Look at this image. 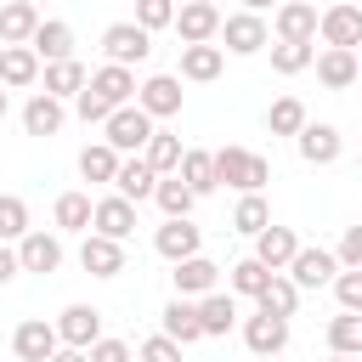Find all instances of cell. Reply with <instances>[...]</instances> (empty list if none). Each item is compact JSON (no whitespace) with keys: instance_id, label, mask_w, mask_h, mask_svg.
<instances>
[{"instance_id":"1","label":"cell","mask_w":362,"mask_h":362,"mask_svg":"<svg viewBox=\"0 0 362 362\" xmlns=\"http://www.w3.org/2000/svg\"><path fill=\"white\" fill-rule=\"evenodd\" d=\"M215 181L221 187H238V192H260L272 181V158H260L249 147H221L215 153Z\"/></svg>"},{"instance_id":"2","label":"cell","mask_w":362,"mask_h":362,"mask_svg":"<svg viewBox=\"0 0 362 362\" xmlns=\"http://www.w3.org/2000/svg\"><path fill=\"white\" fill-rule=\"evenodd\" d=\"M153 130H158V119L130 102V107H113V119L102 124V141H107L113 153H130V158H136V153L153 141Z\"/></svg>"},{"instance_id":"3","label":"cell","mask_w":362,"mask_h":362,"mask_svg":"<svg viewBox=\"0 0 362 362\" xmlns=\"http://www.w3.org/2000/svg\"><path fill=\"white\" fill-rule=\"evenodd\" d=\"M102 51H107V62L136 68V62L153 57V34H147L136 17H130V23H107V28H102Z\"/></svg>"},{"instance_id":"4","label":"cell","mask_w":362,"mask_h":362,"mask_svg":"<svg viewBox=\"0 0 362 362\" xmlns=\"http://www.w3.org/2000/svg\"><path fill=\"white\" fill-rule=\"evenodd\" d=\"M317 40L322 45H339V51H362V6L351 0H334L317 23Z\"/></svg>"},{"instance_id":"5","label":"cell","mask_w":362,"mask_h":362,"mask_svg":"<svg viewBox=\"0 0 362 362\" xmlns=\"http://www.w3.org/2000/svg\"><path fill=\"white\" fill-rule=\"evenodd\" d=\"M221 40H226L232 57H255V51L272 45V28H266V17H255V11H232V17H221Z\"/></svg>"},{"instance_id":"6","label":"cell","mask_w":362,"mask_h":362,"mask_svg":"<svg viewBox=\"0 0 362 362\" xmlns=\"http://www.w3.org/2000/svg\"><path fill=\"white\" fill-rule=\"evenodd\" d=\"M175 34H181V45H215L221 40V6L215 0H187L175 11Z\"/></svg>"},{"instance_id":"7","label":"cell","mask_w":362,"mask_h":362,"mask_svg":"<svg viewBox=\"0 0 362 362\" xmlns=\"http://www.w3.org/2000/svg\"><path fill=\"white\" fill-rule=\"evenodd\" d=\"M288 277L300 283V294H305V288H334L339 255H334V249H305V243H300V255L288 260Z\"/></svg>"},{"instance_id":"8","label":"cell","mask_w":362,"mask_h":362,"mask_svg":"<svg viewBox=\"0 0 362 362\" xmlns=\"http://www.w3.org/2000/svg\"><path fill=\"white\" fill-rule=\"evenodd\" d=\"M243 345H249V356H283L288 351V317H272V311L243 317Z\"/></svg>"},{"instance_id":"9","label":"cell","mask_w":362,"mask_h":362,"mask_svg":"<svg viewBox=\"0 0 362 362\" xmlns=\"http://www.w3.org/2000/svg\"><path fill=\"white\" fill-rule=\"evenodd\" d=\"M11 351H17L23 362H51V356L62 351V334H57V322H45V317H28V322H17V334H11Z\"/></svg>"},{"instance_id":"10","label":"cell","mask_w":362,"mask_h":362,"mask_svg":"<svg viewBox=\"0 0 362 362\" xmlns=\"http://www.w3.org/2000/svg\"><path fill=\"white\" fill-rule=\"evenodd\" d=\"M153 249L170 260V266H181V260H192V255H204V232L192 226V221H164L158 232H153Z\"/></svg>"},{"instance_id":"11","label":"cell","mask_w":362,"mask_h":362,"mask_svg":"<svg viewBox=\"0 0 362 362\" xmlns=\"http://www.w3.org/2000/svg\"><path fill=\"white\" fill-rule=\"evenodd\" d=\"M317 23H322V11L311 0H283L277 17H272L277 40H305V45H317Z\"/></svg>"},{"instance_id":"12","label":"cell","mask_w":362,"mask_h":362,"mask_svg":"<svg viewBox=\"0 0 362 362\" xmlns=\"http://www.w3.org/2000/svg\"><path fill=\"white\" fill-rule=\"evenodd\" d=\"M136 107L153 113V119H175V113H181V79H175V74H153V79H141Z\"/></svg>"},{"instance_id":"13","label":"cell","mask_w":362,"mask_h":362,"mask_svg":"<svg viewBox=\"0 0 362 362\" xmlns=\"http://www.w3.org/2000/svg\"><path fill=\"white\" fill-rule=\"evenodd\" d=\"M40 6L34 0H6L0 6V45H34V34H40Z\"/></svg>"},{"instance_id":"14","label":"cell","mask_w":362,"mask_h":362,"mask_svg":"<svg viewBox=\"0 0 362 362\" xmlns=\"http://www.w3.org/2000/svg\"><path fill=\"white\" fill-rule=\"evenodd\" d=\"M294 147H300V158H305L311 170L339 164V153H345V141H339V130H334V124H305V130L294 136Z\"/></svg>"},{"instance_id":"15","label":"cell","mask_w":362,"mask_h":362,"mask_svg":"<svg viewBox=\"0 0 362 362\" xmlns=\"http://www.w3.org/2000/svg\"><path fill=\"white\" fill-rule=\"evenodd\" d=\"M90 232H102V238L124 243V238L136 232V204H130V198H119V192L96 198V221H90Z\"/></svg>"},{"instance_id":"16","label":"cell","mask_w":362,"mask_h":362,"mask_svg":"<svg viewBox=\"0 0 362 362\" xmlns=\"http://www.w3.org/2000/svg\"><path fill=\"white\" fill-rule=\"evenodd\" d=\"M300 255V238H294V226H266L260 238H255V260L266 266V272H288V260Z\"/></svg>"},{"instance_id":"17","label":"cell","mask_w":362,"mask_h":362,"mask_svg":"<svg viewBox=\"0 0 362 362\" xmlns=\"http://www.w3.org/2000/svg\"><path fill=\"white\" fill-rule=\"evenodd\" d=\"M17 260H23V272L51 277V272L62 266V238H57V232H28V238L17 243Z\"/></svg>"},{"instance_id":"18","label":"cell","mask_w":362,"mask_h":362,"mask_svg":"<svg viewBox=\"0 0 362 362\" xmlns=\"http://www.w3.org/2000/svg\"><path fill=\"white\" fill-rule=\"evenodd\" d=\"M79 266H85L90 277H119V272H124V243H113V238H102V232H85Z\"/></svg>"},{"instance_id":"19","label":"cell","mask_w":362,"mask_h":362,"mask_svg":"<svg viewBox=\"0 0 362 362\" xmlns=\"http://www.w3.org/2000/svg\"><path fill=\"white\" fill-rule=\"evenodd\" d=\"M170 277H175V294H181V300H204V294H215L221 266H215L209 255H192V260H181Z\"/></svg>"},{"instance_id":"20","label":"cell","mask_w":362,"mask_h":362,"mask_svg":"<svg viewBox=\"0 0 362 362\" xmlns=\"http://www.w3.org/2000/svg\"><path fill=\"white\" fill-rule=\"evenodd\" d=\"M57 334H62V345L90 351V345L102 339V311H96V305H68V311L57 317Z\"/></svg>"},{"instance_id":"21","label":"cell","mask_w":362,"mask_h":362,"mask_svg":"<svg viewBox=\"0 0 362 362\" xmlns=\"http://www.w3.org/2000/svg\"><path fill=\"white\" fill-rule=\"evenodd\" d=\"M311 68H317V79H322L328 90H345V85H356V79H362V62H356V51H339V45H322Z\"/></svg>"},{"instance_id":"22","label":"cell","mask_w":362,"mask_h":362,"mask_svg":"<svg viewBox=\"0 0 362 362\" xmlns=\"http://www.w3.org/2000/svg\"><path fill=\"white\" fill-rule=\"evenodd\" d=\"M90 90H96L107 107H130L141 85H136V74H130V68H119V62H102V68L90 74Z\"/></svg>"},{"instance_id":"23","label":"cell","mask_w":362,"mask_h":362,"mask_svg":"<svg viewBox=\"0 0 362 362\" xmlns=\"http://www.w3.org/2000/svg\"><path fill=\"white\" fill-rule=\"evenodd\" d=\"M158 334H170L175 345H198L204 339V322H198V300H170L164 305V317H158Z\"/></svg>"},{"instance_id":"24","label":"cell","mask_w":362,"mask_h":362,"mask_svg":"<svg viewBox=\"0 0 362 362\" xmlns=\"http://www.w3.org/2000/svg\"><path fill=\"white\" fill-rule=\"evenodd\" d=\"M221 68H226V45H181V79L209 85L221 79Z\"/></svg>"},{"instance_id":"25","label":"cell","mask_w":362,"mask_h":362,"mask_svg":"<svg viewBox=\"0 0 362 362\" xmlns=\"http://www.w3.org/2000/svg\"><path fill=\"white\" fill-rule=\"evenodd\" d=\"M62 124H68V107H62L57 96L34 90V96H28V107H23V130H28V136H57Z\"/></svg>"},{"instance_id":"26","label":"cell","mask_w":362,"mask_h":362,"mask_svg":"<svg viewBox=\"0 0 362 362\" xmlns=\"http://www.w3.org/2000/svg\"><path fill=\"white\" fill-rule=\"evenodd\" d=\"M113 192H119V198H130V204H141V198H153V192H158V170L136 153V158H124V164H119Z\"/></svg>"},{"instance_id":"27","label":"cell","mask_w":362,"mask_h":362,"mask_svg":"<svg viewBox=\"0 0 362 362\" xmlns=\"http://www.w3.org/2000/svg\"><path fill=\"white\" fill-rule=\"evenodd\" d=\"M198 322H204V339H221V334H232V322H238V294L226 288H215V294H204L198 300Z\"/></svg>"},{"instance_id":"28","label":"cell","mask_w":362,"mask_h":362,"mask_svg":"<svg viewBox=\"0 0 362 362\" xmlns=\"http://www.w3.org/2000/svg\"><path fill=\"white\" fill-rule=\"evenodd\" d=\"M85 85H90V74H85V62H79V57H68V62H45V96L74 102Z\"/></svg>"},{"instance_id":"29","label":"cell","mask_w":362,"mask_h":362,"mask_svg":"<svg viewBox=\"0 0 362 362\" xmlns=\"http://www.w3.org/2000/svg\"><path fill=\"white\" fill-rule=\"evenodd\" d=\"M119 164H124V153H113L107 141L79 147V175H85V181H96V187H113V181H119Z\"/></svg>"},{"instance_id":"30","label":"cell","mask_w":362,"mask_h":362,"mask_svg":"<svg viewBox=\"0 0 362 362\" xmlns=\"http://www.w3.org/2000/svg\"><path fill=\"white\" fill-rule=\"evenodd\" d=\"M34 57H40V62H68V57H74V28H68L62 17H45L40 34H34Z\"/></svg>"},{"instance_id":"31","label":"cell","mask_w":362,"mask_h":362,"mask_svg":"<svg viewBox=\"0 0 362 362\" xmlns=\"http://www.w3.org/2000/svg\"><path fill=\"white\" fill-rule=\"evenodd\" d=\"M34 79H40V57H34V45H6L0 85H6V90H28Z\"/></svg>"},{"instance_id":"32","label":"cell","mask_w":362,"mask_h":362,"mask_svg":"<svg viewBox=\"0 0 362 362\" xmlns=\"http://www.w3.org/2000/svg\"><path fill=\"white\" fill-rule=\"evenodd\" d=\"M51 221H57V232H90V221H96L90 192H62V198L51 204Z\"/></svg>"},{"instance_id":"33","label":"cell","mask_w":362,"mask_h":362,"mask_svg":"<svg viewBox=\"0 0 362 362\" xmlns=\"http://www.w3.org/2000/svg\"><path fill=\"white\" fill-rule=\"evenodd\" d=\"M175 175H181V181H187V187H192L198 198H209V192L221 187V181H215V153H204V147H187V153H181V170H175Z\"/></svg>"},{"instance_id":"34","label":"cell","mask_w":362,"mask_h":362,"mask_svg":"<svg viewBox=\"0 0 362 362\" xmlns=\"http://www.w3.org/2000/svg\"><path fill=\"white\" fill-rule=\"evenodd\" d=\"M158 209H164V221H192V204H198V192L181 181V175H158Z\"/></svg>"},{"instance_id":"35","label":"cell","mask_w":362,"mask_h":362,"mask_svg":"<svg viewBox=\"0 0 362 362\" xmlns=\"http://www.w3.org/2000/svg\"><path fill=\"white\" fill-rule=\"evenodd\" d=\"M305 124H311V119H305V102H300V96H277V102L266 107V130H272V136H300Z\"/></svg>"},{"instance_id":"36","label":"cell","mask_w":362,"mask_h":362,"mask_svg":"<svg viewBox=\"0 0 362 362\" xmlns=\"http://www.w3.org/2000/svg\"><path fill=\"white\" fill-rule=\"evenodd\" d=\"M255 305H260V311H272V317H294V311H300V283H294L288 272H277Z\"/></svg>"},{"instance_id":"37","label":"cell","mask_w":362,"mask_h":362,"mask_svg":"<svg viewBox=\"0 0 362 362\" xmlns=\"http://www.w3.org/2000/svg\"><path fill=\"white\" fill-rule=\"evenodd\" d=\"M328 351H334V356H362V317H356V311L328 317Z\"/></svg>"},{"instance_id":"38","label":"cell","mask_w":362,"mask_h":362,"mask_svg":"<svg viewBox=\"0 0 362 362\" xmlns=\"http://www.w3.org/2000/svg\"><path fill=\"white\" fill-rule=\"evenodd\" d=\"M181 153H187V147H181V136H170V130H153V141L141 147V158H147L158 175H175V170H181Z\"/></svg>"},{"instance_id":"39","label":"cell","mask_w":362,"mask_h":362,"mask_svg":"<svg viewBox=\"0 0 362 362\" xmlns=\"http://www.w3.org/2000/svg\"><path fill=\"white\" fill-rule=\"evenodd\" d=\"M272 226V209H266V198L260 192H243L238 198V209H232V232H243V238H260Z\"/></svg>"},{"instance_id":"40","label":"cell","mask_w":362,"mask_h":362,"mask_svg":"<svg viewBox=\"0 0 362 362\" xmlns=\"http://www.w3.org/2000/svg\"><path fill=\"white\" fill-rule=\"evenodd\" d=\"M311 62H317V45H305V40H277V45H272V68H277L283 79H288V74H305Z\"/></svg>"},{"instance_id":"41","label":"cell","mask_w":362,"mask_h":362,"mask_svg":"<svg viewBox=\"0 0 362 362\" xmlns=\"http://www.w3.org/2000/svg\"><path fill=\"white\" fill-rule=\"evenodd\" d=\"M272 277H277V272H266V266L249 255V260H238V266H232V277H226V283H232V294H243V300H260Z\"/></svg>"},{"instance_id":"42","label":"cell","mask_w":362,"mask_h":362,"mask_svg":"<svg viewBox=\"0 0 362 362\" xmlns=\"http://www.w3.org/2000/svg\"><path fill=\"white\" fill-rule=\"evenodd\" d=\"M34 226H28V204L17 192H0V243H23Z\"/></svg>"},{"instance_id":"43","label":"cell","mask_w":362,"mask_h":362,"mask_svg":"<svg viewBox=\"0 0 362 362\" xmlns=\"http://www.w3.org/2000/svg\"><path fill=\"white\" fill-rule=\"evenodd\" d=\"M175 0H136V23L147 28V34H158V28H175Z\"/></svg>"},{"instance_id":"44","label":"cell","mask_w":362,"mask_h":362,"mask_svg":"<svg viewBox=\"0 0 362 362\" xmlns=\"http://www.w3.org/2000/svg\"><path fill=\"white\" fill-rule=\"evenodd\" d=\"M181 351H187V345H175L170 334H153V339L136 345V362H181Z\"/></svg>"},{"instance_id":"45","label":"cell","mask_w":362,"mask_h":362,"mask_svg":"<svg viewBox=\"0 0 362 362\" xmlns=\"http://www.w3.org/2000/svg\"><path fill=\"white\" fill-rule=\"evenodd\" d=\"M334 300H339V311H356L362 317V272H339L334 277Z\"/></svg>"},{"instance_id":"46","label":"cell","mask_w":362,"mask_h":362,"mask_svg":"<svg viewBox=\"0 0 362 362\" xmlns=\"http://www.w3.org/2000/svg\"><path fill=\"white\" fill-rule=\"evenodd\" d=\"M74 113H79L85 124H107V119H113V107H107V102H102V96L90 90V85H85V90L74 96Z\"/></svg>"},{"instance_id":"47","label":"cell","mask_w":362,"mask_h":362,"mask_svg":"<svg viewBox=\"0 0 362 362\" xmlns=\"http://www.w3.org/2000/svg\"><path fill=\"white\" fill-rule=\"evenodd\" d=\"M334 255H339V272H362V226H345Z\"/></svg>"},{"instance_id":"48","label":"cell","mask_w":362,"mask_h":362,"mask_svg":"<svg viewBox=\"0 0 362 362\" xmlns=\"http://www.w3.org/2000/svg\"><path fill=\"white\" fill-rule=\"evenodd\" d=\"M90 362H136V351H130L124 339H107V334H102V339L90 345Z\"/></svg>"},{"instance_id":"49","label":"cell","mask_w":362,"mask_h":362,"mask_svg":"<svg viewBox=\"0 0 362 362\" xmlns=\"http://www.w3.org/2000/svg\"><path fill=\"white\" fill-rule=\"evenodd\" d=\"M17 272H23V260H17V249H11V243H0V288H6V283H11Z\"/></svg>"},{"instance_id":"50","label":"cell","mask_w":362,"mask_h":362,"mask_svg":"<svg viewBox=\"0 0 362 362\" xmlns=\"http://www.w3.org/2000/svg\"><path fill=\"white\" fill-rule=\"evenodd\" d=\"M51 362H90V351H74V345H62V351H57Z\"/></svg>"},{"instance_id":"51","label":"cell","mask_w":362,"mask_h":362,"mask_svg":"<svg viewBox=\"0 0 362 362\" xmlns=\"http://www.w3.org/2000/svg\"><path fill=\"white\" fill-rule=\"evenodd\" d=\"M266 6H283V0H243V11H255V17H260Z\"/></svg>"},{"instance_id":"52","label":"cell","mask_w":362,"mask_h":362,"mask_svg":"<svg viewBox=\"0 0 362 362\" xmlns=\"http://www.w3.org/2000/svg\"><path fill=\"white\" fill-rule=\"evenodd\" d=\"M6 113H11V96H6V85H0V124H6Z\"/></svg>"},{"instance_id":"53","label":"cell","mask_w":362,"mask_h":362,"mask_svg":"<svg viewBox=\"0 0 362 362\" xmlns=\"http://www.w3.org/2000/svg\"><path fill=\"white\" fill-rule=\"evenodd\" d=\"M328 362H351V356H328Z\"/></svg>"},{"instance_id":"54","label":"cell","mask_w":362,"mask_h":362,"mask_svg":"<svg viewBox=\"0 0 362 362\" xmlns=\"http://www.w3.org/2000/svg\"><path fill=\"white\" fill-rule=\"evenodd\" d=\"M255 362H277V356H255Z\"/></svg>"},{"instance_id":"55","label":"cell","mask_w":362,"mask_h":362,"mask_svg":"<svg viewBox=\"0 0 362 362\" xmlns=\"http://www.w3.org/2000/svg\"><path fill=\"white\" fill-rule=\"evenodd\" d=\"M0 62H6V45H0Z\"/></svg>"},{"instance_id":"56","label":"cell","mask_w":362,"mask_h":362,"mask_svg":"<svg viewBox=\"0 0 362 362\" xmlns=\"http://www.w3.org/2000/svg\"><path fill=\"white\" fill-rule=\"evenodd\" d=\"M356 62H362V51H356Z\"/></svg>"},{"instance_id":"57","label":"cell","mask_w":362,"mask_h":362,"mask_svg":"<svg viewBox=\"0 0 362 362\" xmlns=\"http://www.w3.org/2000/svg\"><path fill=\"white\" fill-rule=\"evenodd\" d=\"M34 6H45V0H34Z\"/></svg>"},{"instance_id":"58","label":"cell","mask_w":362,"mask_h":362,"mask_svg":"<svg viewBox=\"0 0 362 362\" xmlns=\"http://www.w3.org/2000/svg\"><path fill=\"white\" fill-rule=\"evenodd\" d=\"M356 164H362V158H356Z\"/></svg>"}]
</instances>
